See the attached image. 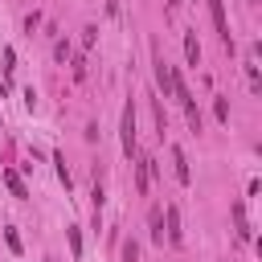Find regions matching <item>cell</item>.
Returning a JSON list of instances; mask_svg holds the SVG:
<instances>
[{
  "instance_id": "e0dca14e",
  "label": "cell",
  "mask_w": 262,
  "mask_h": 262,
  "mask_svg": "<svg viewBox=\"0 0 262 262\" xmlns=\"http://www.w3.org/2000/svg\"><path fill=\"white\" fill-rule=\"evenodd\" d=\"M151 111H156V127H160V139H164V131H168V119H164V106H160V98L151 102Z\"/></svg>"
},
{
  "instance_id": "3957f363",
  "label": "cell",
  "mask_w": 262,
  "mask_h": 262,
  "mask_svg": "<svg viewBox=\"0 0 262 262\" xmlns=\"http://www.w3.org/2000/svg\"><path fill=\"white\" fill-rule=\"evenodd\" d=\"M151 176H156V160L151 156H135V188L147 196V188H151Z\"/></svg>"
},
{
  "instance_id": "277c9868",
  "label": "cell",
  "mask_w": 262,
  "mask_h": 262,
  "mask_svg": "<svg viewBox=\"0 0 262 262\" xmlns=\"http://www.w3.org/2000/svg\"><path fill=\"white\" fill-rule=\"evenodd\" d=\"M168 156H172V172H176V180H180V184H192V168H188L184 147H180V143H172V147H168Z\"/></svg>"
},
{
  "instance_id": "7a4b0ae2",
  "label": "cell",
  "mask_w": 262,
  "mask_h": 262,
  "mask_svg": "<svg viewBox=\"0 0 262 262\" xmlns=\"http://www.w3.org/2000/svg\"><path fill=\"white\" fill-rule=\"evenodd\" d=\"M209 4V16H213V29L221 37V45L233 53V33H229V16H225V0H205Z\"/></svg>"
},
{
  "instance_id": "5b68a950",
  "label": "cell",
  "mask_w": 262,
  "mask_h": 262,
  "mask_svg": "<svg viewBox=\"0 0 262 262\" xmlns=\"http://www.w3.org/2000/svg\"><path fill=\"white\" fill-rule=\"evenodd\" d=\"M164 225H168V229H164V237H168L172 246H180V242H184V229H180V209H176V205H168V209H164Z\"/></svg>"
},
{
  "instance_id": "7402d4cb",
  "label": "cell",
  "mask_w": 262,
  "mask_h": 262,
  "mask_svg": "<svg viewBox=\"0 0 262 262\" xmlns=\"http://www.w3.org/2000/svg\"><path fill=\"white\" fill-rule=\"evenodd\" d=\"M168 8H180V0H168Z\"/></svg>"
},
{
  "instance_id": "ba28073f",
  "label": "cell",
  "mask_w": 262,
  "mask_h": 262,
  "mask_svg": "<svg viewBox=\"0 0 262 262\" xmlns=\"http://www.w3.org/2000/svg\"><path fill=\"white\" fill-rule=\"evenodd\" d=\"M242 66H246V78H250V90L258 94V90H262V74H258V45L250 49V57H246Z\"/></svg>"
},
{
  "instance_id": "8992f818",
  "label": "cell",
  "mask_w": 262,
  "mask_h": 262,
  "mask_svg": "<svg viewBox=\"0 0 262 262\" xmlns=\"http://www.w3.org/2000/svg\"><path fill=\"white\" fill-rule=\"evenodd\" d=\"M229 217H233V229H237V237H242V242H254V229H250V221H246V205H242V201H233Z\"/></svg>"
},
{
  "instance_id": "6da1fadb",
  "label": "cell",
  "mask_w": 262,
  "mask_h": 262,
  "mask_svg": "<svg viewBox=\"0 0 262 262\" xmlns=\"http://www.w3.org/2000/svg\"><path fill=\"white\" fill-rule=\"evenodd\" d=\"M119 139H123V151L135 160L139 156V135H135V102L123 106V119H119Z\"/></svg>"
},
{
  "instance_id": "2e32d148",
  "label": "cell",
  "mask_w": 262,
  "mask_h": 262,
  "mask_svg": "<svg viewBox=\"0 0 262 262\" xmlns=\"http://www.w3.org/2000/svg\"><path fill=\"white\" fill-rule=\"evenodd\" d=\"M123 262H139V246H135V237L123 242Z\"/></svg>"
},
{
  "instance_id": "ac0fdd59",
  "label": "cell",
  "mask_w": 262,
  "mask_h": 262,
  "mask_svg": "<svg viewBox=\"0 0 262 262\" xmlns=\"http://www.w3.org/2000/svg\"><path fill=\"white\" fill-rule=\"evenodd\" d=\"M4 242H8V250H12V254H20V237H16V229H12V225L4 229Z\"/></svg>"
},
{
  "instance_id": "ffe728a7",
  "label": "cell",
  "mask_w": 262,
  "mask_h": 262,
  "mask_svg": "<svg viewBox=\"0 0 262 262\" xmlns=\"http://www.w3.org/2000/svg\"><path fill=\"white\" fill-rule=\"evenodd\" d=\"M37 25H41V16H37V12H33V16H25V33H29V37H33V29H37Z\"/></svg>"
},
{
  "instance_id": "d6986e66",
  "label": "cell",
  "mask_w": 262,
  "mask_h": 262,
  "mask_svg": "<svg viewBox=\"0 0 262 262\" xmlns=\"http://www.w3.org/2000/svg\"><path fill=\"white\" fill-rule=\"evenodd\" d=\"M53 57L66 61V57H70V41H57V45H53Z\"/></svg>"
},
{
  "instance_id": "52a82bcc",
  "label": "cell",
  "mask_w": 262,
  "mask_h": 262,
  "mask_svg": "<svg viewBox=\"0 0 262 262\" xmlns=\"http://www.w3.org/2000/svg\"><path fill=\"white\" fill-rule=\"evenodd\" d=\"M156 86H160L164 98H172V66L164 57H156Z\"/></svg>"
},
{
  "instance_id": "7c38bea8",
  "label": "cell",
  "mask_w": 262,
  "mask_h": 262,
  "mask_svg": "<svg viewBox=\"0 0 262 262\" xmlns=\"http://www.w3.org/2000/svg\"><path fill=\"white\" fill-rule=\"evenodd\" d=\"M66 242H70V254L82 258V233H78V225H66Z\"/></svg>"
},
{
  "instance_id": "44dd1931",
  "label": "cell",
  "mask_w": 262,
  "mask_h": 262,
  "mask_svg": "<svg viewBox=\"0 0 262 262\" xmlns=\"http://www.w3.org/2000/svg\"><path fill=\"white\" fill-rule=\"evenodd\" d=\"M12 66H16V53H12V49H4V74H12Z\"/></svg>"
},
{
  "instance_id": "5bb4252c",
  "label": "cell",
  "mask_w": 262,
  "mask_h": 262,
  "mask_svg": "<svg viewBox=\"0 0 262 262\" xmlns=\"http://www.w3.org/2000/svg\"><path fill=\"white\" fill-rule=\"evenodd\" d=\"M184 115H188V127H192V131H201V106H196V98H192V102H184Z\"/></svg>"
},
{
  "instance_id": "30bf717a",
  "label": "cell",
  "mask_w": 262,
  "mask_h": 262,
  "mask_svg": "<svg viewBox=\"0 0 262 262\" xmlns=\"http://www.w3.org/2000/svg\"><path fill=\"white\" fill-rule=\"evenodd\" d=\"M147 225H151V242L164 246V209H151L147 213Z\"/></svg>"
},
{
  "instance_id": "603a6c76",
  "label": "cell",
  "mask_w": 262,
  "mask_h": 262,
  "mask_svg": "<svg viewBox=\"0 0 262 262\" xmlns=\"http://www.w3.org/2000/svg\"><path fill=\"white\" fill-rule=\"evenodd\" d=\"M250 4H258V0H250Z\"/></svg>"
},
{
  "instance_id": "9a60e30c",
  "label": "cell",
  "mask_w": 262,
  "mask_h": 262,
  "mask_svg": "<svg viewBox=\"0 0 262 262\" xmlns=\"http://www.w3.org/2000/svg\"><path fill=\"white\" fill-rule=\"evenodd\" d=\"M213 115L217 123H229V98H213Z\"/></svg>"
},
{
  "instance_id": "9c48e42d",
  "label": "cell",
  "mask_w": 262,
  "mask_h": 262,
  "mask_svg": "<svg viewBox=\"0 0 262 262\" xmlns=\"http://www.w3.org/2000/svg\"><path fill=\"white\" fill-rule=\"evenodd\" d=\"M4 184H8V192H12L16 201H25V196H29V188H25V180H20V176H16L12 168H4Z\"/></svg>"
},
{
  "instance_id": "8fae6325",
  "label": "cell",
  "mask_w": 262,
  "mask_h": 262,
  "mask_svg": "<svg viewBox=\"0 0 262 262\" xmlns=\"http://www.w3.org/2000/svg\"><path fill=\"white\" fill-rule=\"evenodd\" d=\"M184 57H188V66L201 61V41H196V33H184Z\"/></svg>"
},
{
  "instance_id": "4fadbf2b",
  "label": "cell",
  "mask_w": 262,
  "mask_h": 262,
  "mask_svg": "<svg viewBox=\"0 0 262 262\" xmlns=\"http://www.w3.org/2000/svg\"><path fill=\"white\" fill-rule=\"evenodd\" d=\"M53 164H57V180L70 188V184H74V176H70V168H66V156H61V151H53Z\"/></svg>"
}]
</instances>
